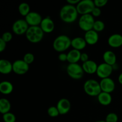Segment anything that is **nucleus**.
I'll use <instances>...</instances> for the list:
<instances>
[{
  "mask_svg": "<svg viewBox=\"0 0 122 122\" xmlns=\"http://www.w3.org/2000/svg\"><path fill=\"white\" fill-rule=\"evenodd\" d=\"M118 116L114 113H110L106 116L105 121L106 122H117Z\"/></svg>",
  "mask_w": 122,
  "mask_h": 122,
  "instance_id": "30",
  "label": "nucleus"
},
{
  "mask_svg": "<svg viewBox=\"0 0 122 122\" xmlns=\"http://www.w3.org/2000/svg\"><path fill=\"white\" fill-rule=\"evenodd\" d=\"M18 10L21 15L26 17L30 12V5L27 3L22 2V3L20 4V5H19Z\"/></svg>",
  "mask_w": 122,
  "mask_h": 122,
  "instance_id": "25",
  "label": "nucleus"
},
{
  "mask_svg": "<svg viewBox=\"0 0 122 122\" xmlns=\"http://www.w3.org/2000/svg\"><path fill=\"white\" fill-rule=\"evenodd\" d=\"M76 7L72 5H64L60 11V17L63 21L66 23H71L77 20L78 17Z\"/></svg>",
  "mask_w": 122,
  "mask_h": 122,
  "instance_id": "1",
  "label": "nucleus"
},
{
  "mask_svg": "<svg viewBox=\"0 0 122 122\" xmlns=\"http://www.w3.org/2000/svg\"><path fill=\"white\" fill-rule=\"evenodd\" d=\"M94 2L95 7L100 8L106 6L108 3V1L107 0H95L94 1Z\"/></svg>",
  "mask_w": 122,
  "mask_h": 122,
  "instance_id": "32",
  "label": "nucleus"
},
{
  "mask_svg": "<svg viewBox=\"0 0 122 122\" xmlns=\"http://www.w3.org/2000/svg\"><path fill=\"white\" fill-rule=\"evenodd\" d=\"M105 29V24L102 21L100 20H95L93 26V30L96 31L97 32H102Z\"/></svg>",
  "mask_w": 122,
  "mask_h": 122,
  "instance_id": "26",
  "label": "nucleus"
},
{
  "mask_svg": "<svg viewBox=\"0 0 122 122\" xmlns=\"http://www.w3.org/2000/svg\"><path fill=\"white\" fill-rule=\"evenodd\" d=\"M95 20L91 14L81 15L78 20V25L81 30L85 32L93 29Z\"/></svg>",
  "mask_w": 122,
  "mask_h": 122,
  "instance_id": "5",
  "label": "nucleus"
},
{
  "mask_svg": "<svg viewBox=\"0 0 122 122\" xmlns=\"http://www.w3.org/2000/svg\"><path fill=\"white\" fill-rule=\"evenodd\" d=\"M118 81L120 84L122 85V73L119 75V77H118Z\"/></svg>",
  "mask_w": 122,
  "mask_h": 122,
  "instance_id": "38",
  "label": "nucleus"
},
{
  "mask_svg": "<svg viewBox=\"0 0 122 122\" xmlns=\"http://www.w3.org/2000/svg\"><path fill=\"white\" fill-rule=\"evenodd\" d=\"M11 108V105L8 100L2 98L0 100V113L2 114L9 113Z\"/></svg>",
  "mask_w": 122,
  "mask_h": 122,
  "instance_id": "24",
  "label": "nucleus"
},
{
  "mask_svg": "<svg viewBox=\"0 0 122 122\" xmlns=\"http://www.w3.org/2000/svg\"><path fill=\"white\" fill-rule=\"evenodd\" d=\"M108 45L112 48H117L122 46V35L119 33H114L109 36L107 40Z\"/></svg>",
  "mask_w": 122,
  "mask_h": 122,
  "instance_id": "16",
  "label": "nucleus"
},
{
  "mask_svg": "<svg viewBox=\"0 0 122 122\" xmlns=\"http://www.w3.org/2000/svg\"><path fill=\"white\" fill-rule=\"evenodd\" d=\"M47 113L51 117H56L60 115L56 106H51L49 107L47 110Z\"/></svg>",
  "mask_w": 122,
  "mask_h": 122,
  "instance_id": "28",
  "label": "nucleus"
},
{
  "mask_svg": "<svg viewBox=\"0 0 122 122\" xmlns=\"http://www.w3.org/2000/svg\"><path fill=\"white\" fill-rule=\"evenodd\" d=\"M24 61L26 62L27 64H28L29 65L30 64H32L35 60V56L31 52H27V53L25 54L23 56V58Z\"/></svg>",
  "mask_w": 122,
  "mask_h": 122,
  "instance_id": "29",
  "label": "nucleus"
},
{
  "mask_svg": "<svg viewBox=\"0 0 122 122\" xmlns=\"http://www.w3.org/2000/svg\"><path fill=\"white\" fill-rule=\"evenodd\" d=\"M71 39L66 35H61L58 36L53 42L54 49L58 52H63L71 46Z\"/></svg>",
  "mask_w": 122,
  "mask_h": 122,
  "instance_id": "2",
  "label": "nucleus"
},
{
  "mask_svg": "<svg viewBox=\"0 0 122 122\" xmlns=\"http://www.w3.org/2000/svg\"><path fill=\"white\" fill-rule=\"evenodd\" d=\"M13 85L10 82L4 81L0 83V92L4 95H8L13 92Z\"/></svg>",
  "mask_w": 122,
  "mask_h": 122,
  "instance_id": "23",
  "label": "nucleus"
},
{
  "mask_svg": "<svg viewBox=\"0 0 122 122\" xmlns=\"http://www.w3.org/2000/svg\"><path fill=\"white\" fill-rule=\"evenodd\" d=\"M39 26L44 33H50L54 30L55 24L51 18L46 17L42 19Z\"/></svg>",
  "mask_w": 122,
  "mask_h": 122,
  "instance_id": "14",
  "label": "nucleus"
},
{
  "mask_svg": "<svg viewBox=\"0 0 122 122\" xmlns=\"http://www.w3.org/2000/svg\"><path fill=\"white\" fill-rule=\"evenodd\" d=\"M29 70V65L23 60H17L13 63V71L17 75H25Z\"/></svg>",
  "mask_w": 122,
  "mask_h": 122,
  "instance_id": "9",
  "label": "nucleus"
},
{
  "mask_svg": "<svg viewBox=\"0 0 122 122\" xmlns=\"http://www.w3.org/2000/svg\"><path fill=\"white\" fill-rule=\"evenodd\" d=\"M84 39L88 45H95L98 42L99 35L98 32H97L94 30H91L85 32Z\"/></svg>",
  "mask_w": 122,
  "mask_h": 122,
  "instance_id": "15",
  "label": "nucleus"
},
{
  "mask_svg": "<svg viewBox=\"0 0 122 122\" xmlns=\"http://www.w3.org/2000/svg\"><path fill=\"white\" fill-rule=\"evenodd\" d=\"M25 35L26 39L30 42L36 44L42 40L44 36V32L40 26H29Z\"/></svg>",
  "mask_w": 122,
  "mask_h": 122,
  "instance_id": "3",
  "label": "nucleus"
},
{
  "mask_svg": "<svg viewBox=\"0 0 122 122\" xmlns=\"http://www.w3.org/2000/svg\"><path fill=\"white\" fill-rule=\"evenodd\" d=\"M67 73L69 76L73 79L78 80L82 78L84 74L82 66L78 63L69 64L67 67Z\"/></svg>",
  "mask_w": 122,
  "mask_h": 122,
  "instance_id": "6",
  "label": "nucleus"
},
{
  "mask_svg": "<svg viewBox=\"0 0 122 122\" xmlns=\"http://www.w3.org/2000/svg\"><path fill=\"white\" fill-rule=\"evenodd\" d=\"M104 63L106 64L113 66L116 64L117 61V57L116 54L113 51L108 50L104 52L103 56H102Z\"/></svg>",
  "mask_w": 122,
  "mask_h": 122,
  "instance_id": "18",
  "label": "nucleus"
},
{
  "mask_svg": "<svg viewBox=\"0 0 122 122\" xmlns=\"http://www.w3.org/2000/svg\"><path fill=\"white\" fill-rule=\"evenodd\" d=\"M1 39L4 41L5 42H9L13 39V35L10 32H5L2 34Z\"/></svg>",
  "mask_w": 122,
  "mask_h": 122,
  "instance_id": "31",
  "label": "nucleus"
},
{
  "mask_svg": "<svg viewBox=\"0 0 122 122\" xmlns=\"http://www.w3.org/2000/svg\"><path fill=\"white\" fill-rule=\"evenodd\" d=\"M85 92L90 97H98L102 92L100 82L95 79H88L83 85Z\"/></svg>",
  "mask_w": 122,
  "mask_h": 122,
  "instance_id": "4",
  "label": "nucleus"
},
{
  "mask_svg": "<svg viewBox=\"0 0 122 122\" xmlns=\"http://www.w3.org/2000/svg\"><path fill=\"white\" fill-rule=\"evenodd\" d=\"M113 70L114 69H113V66L103 63L98 66L96 74L98 77L102 79L110 77Z\"/></svg>",
  "mask_w": 122,
  "mask_h": 122,
  "instance_id": "10",
  "label": "nucleus"
},
{
  "mask_svg": "<svg viewBox=\"0 0 122 122\" xmlns=\"http://www.w3.org/2000/svg\"><path fill=\"white\" fill-rule=\"evenodd\" d=\"M57 109L60 115H65L70 112L71 109V103L67 98H61L57 103Z\"/></svg>",
  "mask_w": 122,
  "mask_h": 122,
  "instance_id": "13",
  "label": "nucleus"
},
{
  "mask_svg": "<svg viewBox=\"0 0 122 122\" xmlns=\"http://www.w3.org/2000/svg\"><path fill=\"white\" fill-rule=\"evenodd\" d=\"M58 59L61 61H67V54L61 52L58 55Z\"/></svg>",
  "mask_w": 122,
  "mask_h": 122,
  "instance_id": "34",
  "label": "nucleus"
},
{
  "mask_svg": "<svg viewBox=\"0 0 122 122\" xmlns=\"http://www.w3.org/2000/svg\"><path fill=\"white\" fill-rule=\"evenodd\" d=\"M80 2V0H67V3L68 4L72 5H77V4Z\"/></svg>",
  "mask_w": 122,
  "mask_h": 122,
  "instance_id": "37",
  "label": "nucleus"
},
{
  "mask_svg": "<svg viewBox=\"0 0 122 122\" xmlns=\"http://www.w3.org/2000/svg\"><path fill=\"white\" fill-rule=\"evenodd\" d=\"M76 7L79 14L84 15V14H91L92 11L95 8L94 1L92 0H82L77 4Z\"/></svg>",
  "mask_w": 122,
  "mask_h": 122,
  "instance_id": "7",
  "label": "nucleus"
},
{
  "mask_svg": "<svg viewBox=\"0 0 122 122\" xmlns=\"http://www.w3.org/2000/svg\"><path fill=\"white\" fill-rule=\"evenodd\" d=\"M88 60H89V56H88V54H86V52H83L81 54V61L82 63H83L85 62H86Z\"/></svg>",
  "mask_w": 122,
  "mask_h": 122,
  "instance_id": "36",
  "label": "nucleus"
},
{
  "mask_svg": "<svg viewBox=\"0 0 122 122\" xmlns=\"http://www.w3.org/2000/svg\"><path fill=\"white\" fill-rule=\"evenodd\" d=\"M6 46H7V42L0 38V52H3L5 50Z\"/></svg>",
  "mask_w": 122,
  "mask_h": 122,
  "instance_id": "35",
  "label": "nucleus"
},
{
  "mask_svg": "<svg viewBox=\"0 0 122 122\" xmlns=\"http://www.w3.org/2000/svg\"><path fill=\"white\" fill-rule=\"evenodd\" d=\"M2 119L4 122H15L16 117L13 113L9 112L2 114Z\"/></svg>",
  "mask_w": 122,
  "mask_h": 122,
  "instance_id": "27",
  "label": "nucleus"
},
{
  "mask_svg": "<svg viewBox=\"0 0 122 122\" xmlns=\"http://www.w3.org/2000/svg\"><path fill=\"white\" fill-rule=\"evenodd\" d=\"M29 26L25 19H18L13 23L12 25V30L17 35H23L26 34Z\"/></svg>",
  "mask_w": 122,
  "mask_h": 122,
  "instance_id": "8",
  "label": "nucleus"
},
{
  "mask_svg": "<svg viewBox=\"0 0 122 122\" xmlns=\"http://www.w3.org/2000/svg\"><path fill=\"white\" fill-rule=\"evenodd\" d=\"M86 42L84 38L82 37H75L71 39V46H72L73 49L81 51L84 50L86 46Z\"/></svg>",
  "mask_w": 122,
  "mask_h": 122,
  "instance_id": "19",
  "label": "nucleus"
},
{
  "mask_svg": "<svg viewBox=\"0 0 122 122\" xmlns=\"http://www.w3.org/2000/svg\"><path fill=\"white\" fill-rule=\"evenodd\" d=\"M42 19L41 14L35 11H30L25 17V20L29 26H39Z\"/></svg>",
  "mask_w": 122,
  "mask_h": 122,
  "instance_id": "11",
  "label": "nucleus"
},
{
  "mask_svg": "<svg viewBox=\"0 0 122 122\" xmlns=\"http://www.w3.org/2000/svg\"><path fill=\"white\" fill-rule=\"evenodd\" d=\"M91 14L94 17H98L100 16V15L101 14V9L100 8L95 7V8H94V10L92 11Z\"/></svg>",
  "mask_w": 122,
  "mask_h": 122,
  "instance_id": "33",
  "label": "nucleus"
},
{
  "mask_svg": "<svg viewBox=\"0 0 122 122\" xmlns=\"http://www.w3.org/2000/svg\"><path fill=\"white\" fill-rule=\"evenodd\" d=\"M13 71V63L5 59L0 60V73L3 75H8Z\"/></svg>",
  "mask_w": 122,
  "mask_h": 122,
  "instance_id": "20",
  "label": "nucleus"
},
{
  "mask_svg": "<svg viewBox=\"0 0 122 122\" xmlns=\"http://www.w3.org/2000/svg\"><path fill=\"white\" fill-rule=\"evenodd\" d=\"M98 64L93 60H88L82 64V66L84 72L86 73L92 75L96 73L98 68Z\"/></svg>",
  "mask_w": 122,
  "mask_h": 122,
  "instance_id": "17",
  "label": "nucleus"
},
{
  "mask_svg": "<svg viewBox=\"0 0 122 122\" xmlns=\"http://www.w3.org/2000/svg\"><path fill=\"white\" fill-rule=\"evenodd\" d=\"M95 122H106L105 120H97V121H95Z\"/></svg>",
  "mask_w": 122,
  "mask_h": 122,
  "instance_id": "39",
  "label": "nucleus"
},
{
  "mask_svg": "<svg viewBox=\"0 0 122 122\" xmlns=\"http://www.w3.org/2000/svg\"><path fill=\"white\" fill-rule=\"evenodd\" d=\"M97 100L99 103L104 106H109L112 101V97L110 94L104 92H101L98 96L97 97Z\"/></svg>",
  "mask_w": 122,
  "mask_h": 122,
  "instance_id": "22",
  "label": "nucleus"
},
{
  "mask_svg": "<svg viewBox=\"0 0 122 122\" xmlns=\"http://www.w3.org/2000/svg\"><path fill=\"white\" fill-rule=\"evenodd\" d=\"M100 83L102 92L111 94L115 89V82L110 77L102 79L101 80Z\"/></svg>",
  "mask_w": 122,
  "mask_h": 122,
  "instance_id": "12",
  "label": "nucleus"
},
{
  "mask_svg": "<svg viewBox=\"0 0 122 122\" xmlns=\"http://www.w3.org/2000/svg\"><path fill=\"white\" fill-rule=\"evenodd\" d=\"M81 51L78 50L72 49L67 53V61L69 64L77 63L78 61H81Z\"/></svg>",
  "mask_w": 122,
  "mask_h": 122,
  "instance_id": "21",
  "label": "nucleus"
}]
</instances>
